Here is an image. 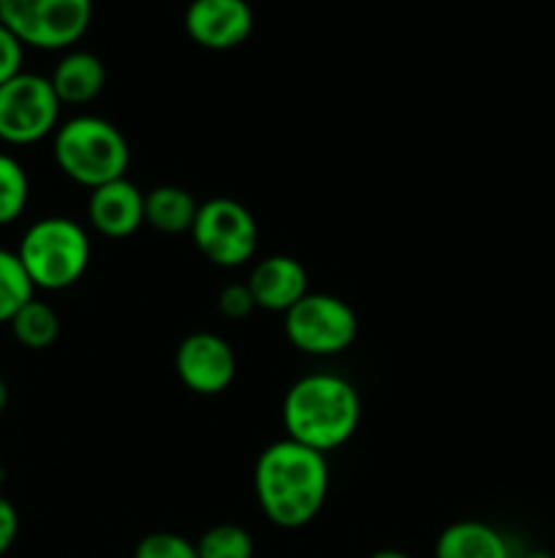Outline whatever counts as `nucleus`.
I'll use <instances>...</instances> for the list:
<instances>
[{
    "mask_svg": "<svg viewBox=\"0 0 555 558\" xmlns=\"http://www.w3.org/2000/svg\"><path fill=\"white\" fill-rule=\"evenodd\" d=\"M134 558H199L196 543L174 532H152L141 537L134 548Z\"/></svg>",
    "mask_w": 555,
    "mask_h": 558,
    "instance_id": "obj_20",
    "label": "nucleus"
},
{
    "mask_svg": "<svg viewBox=\"0 0 555 558\" xmlns=\"http://www.w3.org/2000/svg\"><path fill=\"white\" fill-rule=\"evenodd\" d=\"M199 558H254V537L237 523H218L196 539Z\"/></svg>",
    "mask_w": 555,
    "mask_h": 558,
    "instance_id": "obj_19",
    "label": "nucleus"
},
{
    "mask_svg": "<svg viewBox=\"0 0 555 558\" xmlns=\"http://www.w3.org/2000/svg\"><path fill=\"white\" fill-rule=\"evenodd\" d=\"M30 202V178L9 153H0V227H9Z\"/></svg>",
    "mask_w": 555,
    "mask_h": 558,
    "instance_id": "obj_18",
    "label": "nucleus"
},
{
    "mask_svg": "<svg viewBox=\"0 0 555 558\" xmlns=\"http://www.w3.org/2000/svg\"><path fill=\"white\" fill-rule=\"evenodd\" d=\"M199 202L180 185H156L145 194V223L161 234L190 232Z\"/></svg>",
    "mask_w": 555,
    "mask_h": 558,
    "instance_id": "obj_15",
    "label": "nucleus"
},
{
    "mask_svg": "<svg viewBox=\"0 0 555 558\" xmlns=\"http://www.w3.org/2000/svg\"><path fill=\"white\" fill-rule=\"evenodd\" d=\"M5 407H9V385L0 379V412H3Z\"/></svg>",
    "mask_w": 555,
    "mask_h": 558,
    "instance_id": "obj_25",
    "label": "nucleus"
},
{
    "mask_svg": "<svg viewBox=\"0 0 555 558\" xmlns=\"http://www.w3.org/2000/svg\"><path fill=\"white\" fill-rule=\"evenodd\" d=\"M283 332L297 352L310 357H335L357 341L359 319L343 298L308 292L283 314Z\"/></svg>",
    "mask_w": 555,
    "mask_h": 558,
    "instance_id": "obj_6",
    "label": "nucleus"
},
{
    "mask_svg": "<svg viewBox=\"0 0 555 558\" xmlns=\"http://www.w3.org/2000/svg\"><path fill=\"white\" fill-rule=\"evenodd\" d=\"M248 289L256 300V308L286 314L308 294V270L294 256L272 254L250 270Z\"/></svg>",
    "mask_w": 555,
    "mask_h": 558,
    "instance_id": "obj_12",
    "label": "nucleus"
},
{
    "mask_svg": "<svg viewBox=\"0 0 555 558\" xmlns=\"http://www.w3.org/2000/svg\"><path fill=\"white\" fill-rule=\"evenodd\" d=\"M33 287L41 292H63L90 267L92 245L87 229L69 216H44L25 229L16 248Z\"/></svg>",
    "mask_w": 555,
    "mask_h": 558,
    "instance_id": "obj_4",
    "label": "nucleus"
},
{
    "mask_svg": "<svg viewBox=\"0 0 555 558\" xmlns=\"http://www.w3.org/2000/svg\"><path fill=\"white\" fill-rule=\"evenodd\" d=\"M20 534V512L5 496H0V558L11 550Z\"/></svg>",
    "mask_w": 555,
    "mask_h": 558,
    "instance_id": "obj_23",
    "label": "nucleus"
},
{
    "mask_svg": "<svg viewBox=\"0 0 555 558\" xmlns=\"http://www.w3.org/2000/svg\"><path fill=\"white\" fill-rule=\"evenodd\" d=\"M368 558H411V556L403 554V550H395V548H384V550H375V554H370Z\"/></svg>",
    "mask_w": 555,
    "mask_h": 558,
    "instance_id": "obj_24",
    "label": "nucleus"
},
{
    "mask_svg": "<svg viewBox=\"0 0 555 558\" xmlns=\"http://www.w3.org/2000/svg\"><path fill=\"white\" fill-rule=\"evenodd\" d=\"M0 22L22 47L71 49L92 22V0H0Z\"/></svg>",
    "mask_w": 555,
    "mask_h": 558,
    "instance_id": "obj_5",
    "label": "nucleus"
},
{
    "mask_svg": "<svg viewBox=\"0 0 555 558\" xmlns=\"http://www.w3.org/2000/svg\"><path fill=\"white\" fill-rule=\"evenodd\" d=\"M435 558H515L504 534L484 521L449 523L439 534L433 548Z\"/></svg>",
    "mask_w": 555,
    "mask_h": 558,
    "instance_id": "obj_14",
    "label": "nucleus"
},
{
    "mask_svg": "<svg viewBox=\"0 0 555 558\" xmlns=\"http://www.w3.org/2000/svg\"><path fill=\"white\" fill-rule=\"evenodd\" d=\"M52 156L65 178L90 191L125 178L131 167L125 134L98 114L63 120L52 134Z\"/></svg>",
    "mask_w": 555,
    "mask_h": 558,
    "instance_id": "obj_3",
    "label": "nucleus"
},
{
    "mask_svg": "<svg viewBox=\"0 0 555 558\" xmlns=\"http://www.w3.org/2000/svg\"><path fill=\"white\" fill-rule=\"evenodd\" d=\"M281 417L286 439L326 456L357 434L362 398L343 376L308 374L299 376L286 390Z\"/></svg>",
    "mask_w": 555,
    "mask_h": 558,
    "instance_id": "obj_2",
    "label": "nucleus"
},
{
    "mask_svg": "<svg viewBox=\"0 0 555 558\" xmlns=\"http://www.w3.org/2000/svg\"><path fill=\"white\" fill-rule=\"evenodd\" d=\"M259 510L278 529H303L324 507L330 494L326 456L292 439H278L261 450L254 466Z\"/></svg>",
    "mask_w": 555,
    "mask_h": 558,
    "instance_id": "obj_1",
    "label": "nucleus"
},
{
    "mask_svg": "<svg viewBox=\"0 0 555 558\" xmlns=\"http://www.w3.org/2000/svg\"><path fill=\"white\" fill-rule=\"evenodd\" d=\"M49 82L63 107H85L101 96L107 85V65L87 49H71L54 63Z\"/></svg>",
    "mask_w": 555,
    "mask_h": 558,
    "instance_id": "obj_13",
    "label": "nucleus"
},
{
    "mask_svg": "<svg viewBox=\"0 0 555 558\" xmlns=\"http://www.w3.org/2000/svg\"><path fill=\"white\" fill-rule=\"evenodd\" d=\"M9 327L22 347L33 349V352H41V349H49L58 341L60 316L52 305L33 298L30 303H25L16 311L14 319L9 322Z\"/></svg>",
    "mask_w": 555,
    "mask_h": 558,
    "instance_id": "obj_16",
    "label": "nucleus"
},
{
    "mask_svg": "<svg viewBox=\"0 0 555 558\" xmlns=\"http://www.w3.org/2000/svg\"><path fill=\"white\" fill-rule=\"evenodd\" d=\"M87 221L101 238H131L145 223V194L128 178L98 185L87 199Z\"/></svg>",
    "mask_w": 555,
    "mask_h": 558,
    "instance_id": "obj_11",
    "label": "nucleus"
},
{
    "mask_svg": "<svg viewBox=\"0 0 555 558\" xmlns=\"http://www.w3.org/2000/svg\"><path fill=\"white\" fill-rule=\"evenodd\" d=\"M33 292L36 287L27 278L16 251L0 248V325H9L16 311L30 303Z\"/></svg>",
    "mask_w": 555,
    "mask_h": 558,
    "instance_id": "obj_17",
    "label": "nucleus"
},
{
    "mask_svg": "<svg viewBox=\"0 0 555 558\" xmlns=\"http://www.w3.org/2000/svg\"><path fill=\"white\" fill-rule=\"evenodd\" d=\"M190 238L207 262L232 270L254 259L259 248V223L243 202L232 196H212L199 205Z\"/></svg>",
    "mask_w": 555,
    "mask_h": 558,
    "instance_id": "obj_7",
    "label": "nucleus"
},
{
    "mask_svg": "<svg viewBox=\"0 0 555 558\" xmlns=\"http://www.w3.org/2000/svg\"><path fill=\"white\" fill-rule=\"evenodd\" d=\"M520 558H555L553 554H547V550H531V554L520 556Z\"/></svg>",
    "mask_w": 555,
    "mask_h": 558,
    "instance_id": "obj_26",
    "label": "nucleus"
},
{
    "mask_svg": "<svg viewBox=\"0 0 555 558\" xmlns=\"http://www.w3.org/2000/svg\"><path fill=\"white\" fill-rule=\"evenodd\" d=\"M218 311L232 322H239L254 314L256 300L250 294L248 283H229V287H223L221 294H218Z\"/></svg>",
    "mask_w": 555,
    "mask_h": 558,
    "instance_id": "obj_21",
    "label": "nucleus"
},
{
    "mask_svg": "<svg viewBox=\"0 0 555 558\" xmlns=\"http://www.w3.org/2000/svg\"><path fill=\"white\" fill-rule=\"evenodd\" d=\"M60 107L49 76L20 71L0 85V142L27 147L47 140L58 131Z\"/></svg>",
    "mask_w": 555,
    "mask_h": 558,
    "instance_id": "obj_8",
    "label": "nucleus"
},
{
    "mask_svg": "<svg viewBox=\"0 0 555 558\" xmlns=\"http://www.w3.org/2000/svg\"><path fill=\"white\" fill-rule=\"evenodd\" d=\"M22 63H25V47H22L20 38L0 22V85H5L11 76L25 71Z\"/></svg>",
    "mask_w": 555,
    "mask_h": 558,
    "instance_id": "obj_22",
    "label": "nucleus"
},
{
    "mask_svg": "<svg viewBox=\"0 0 555 558\" xmlns=\"http://www.w3.org/2000/svg\"><path fill=\"white\" fill-rule=\"evenodd\" d=\"M183 25L201 49L226 52L254 33V9L248 0H190Z\"/></svg>",
    "mask_w": 555,
    "mask_h": 558,
    "instance_id": "obj_10",
    "label": "nucleus"
},
{
    "mask_svg": "<svg viewBox=\"0 0 555 558\" xmlns=\"http://www.w3.org/2000/svg\"><path fill=\"white\" fill-rule=\"evenodd\" d=\"M174 371L185 390L196 396H221L237 376V354L218 332H190L174 352Z\"/></svg>",
    "mask_w": 555,
    "mask_h": 558,
    "instance_id": "obj_9",
    "label": "nucleus"
}]
</instances>
